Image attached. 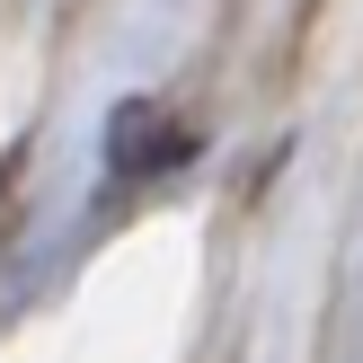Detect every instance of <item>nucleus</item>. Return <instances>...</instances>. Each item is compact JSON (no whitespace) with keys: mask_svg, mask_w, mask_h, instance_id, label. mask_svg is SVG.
Returning <instances> with one entry per match:
<instances>
[{"mask_svg":"<svg viewBox=\"0 0 363 363\" xmlns=\"http://www.w3.org/2000/svg\"><path fill=\"white\" fill-rule=\"evenodd\" d=\"M186 151H195V133L169 116V106H151V98H124L116 116H106V177H116V186L186 169Z\"/></svg>","mask_w":363,"mask_h":363,"instance_id":"obj_1","label":"nucleus"}]
</instances>
